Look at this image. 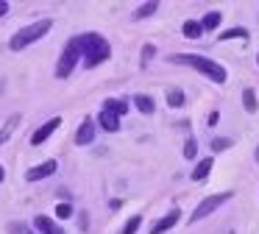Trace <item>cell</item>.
<instances>
[{
    "label": "cell",
    "instance_id": "1",
    "mask_svg": "<svg viewBox=\"0 0 259 234\" xmlns=\"http://www.w3.org/2000/svg\"><path fill=\"white\" fill-rule=\"evenodd\" d=\"M167 61H170V64L192 67V70H198L201 75H206L209 81H214V84H226V81H229L226 67L218 64L214 59H209V56H201V53H173V56H167Z\"/></svg>",
    "mask_w": 259,
    "mask_h": 234
},
{
    "label": "cell",
    "instance_id": "2",
    "mask_svg": "<svg viewBox=\"0 0 259 234\" xmlns=\"http://www.w3.org/2000/svg\"><path fill=\"white\" fill-rule=\"evenodd\" d=\"M75 45H78L81 56H84L87 70H95L98 64H103V61L112 56V45H109L106 36H101V33H78V36H75Z\"/></svg>",
    "mask_w": 259,
    "mask_h": 234
},
{
    "label": "cell",
    "instance_id": "3",
    "mask_svg": "<svg viewBox=\"0 0 259 234\" xmlns=\"http://www.w3.org/2000/svg\"><path fill=\"white\" fill-rule=\"evenodd\" d=\"M51 28H53V20H48V17H45V20L31 22V25L20 28V31L9 39V48H12V50H25L28 45H34V42H39L42 36H48Z\"/></svg>",
    "mask_w": 259,
    "mask_h": 234
},
{
    "label": "cell",
    "instance_id": "4",
    "mask_svg": "<svg viewBox=\"0 0 259 234\" xmlns=\"http://www.w3.org/2000/svg\"><path fill=\"white\" fill-rule=\"evenodd\" d=\"M234 198V189H226V192H214V195H209V198H203L201 204L192 209V215H190V223H198V220H203V217H209L212 212H218L223 204H229V201Z\"/></svg>",
    "mask_w": 259,
    "mask_h": 234
},
{
    "label": "cell",
    "instance_id": "5",
    "mask_svg": "<svg viewBox=\"0 0 259 234\" xmlns=\"http://www.w3.org/2000/svg\"><path fill=\"white\" fill-rule=\"evenodd\" d=\"M84 59L78 50V45H75V36L70 39L67 45H64L62 56H59V64H56V78H70V72H75V67H78V61Z\"/></svg>",
    "mask_w": 259,
    "mask_h": 234
},
{
    "label": "cell",
    "instance_id": "6",
    "mask_svg": "<svg viewBox=\"0 0 259 234\" xmlns=\"http://www.w3.org/2000/svg\"><path fill=\"white\" fill-rule=\"evenodd\" d=\"M56 170H59V162L56 159H45V162H39V165H34V167L25 170V181L34 184V181H42V178H51Z\"/></svg>",
    "mask_w": 259,
    "mask_h": 234
},
{
    "label": "cell",
    "instance_id": "7",
    "mask_svg": "<svg viewBox=\"0 0 259 234\" xmlns=\"http://www.w3.org/2000/svg\"><path fill=\"white\" fill-rule=\"evenodd\" d=\"M59 126H62V117H51V120H45L34 134H31V145L36 148V145H42L45 139H51V137H53V131H56Z\"/></svg>",
    "mask_w": 259,
    "mask_h": 234
},
{
    "label": "cell",
    "instance_id": "8",
    "mask_svg": "<svg viewBox=\"0 0 259 234\" xmlns=\"http://www.w3.org/2000/svg\"><path fill=\"white\" fill-rule=\"evenodd\" d=\"M179 220H181V209H179V206H173V209H170L167 215L159 217V220L153 223L151 228H148V234H164V231H170V228H173Z\"/></svg>",
    "mask_w": 259,
    "mask_h": 234
},
{
    "label": "cell",
    "instance_id": "9",
    "mask_svg": "<svg viewBox=\"0 0 259 234\" xmlns=\"http://www.w3.org/2000/svg\"><path fill=\"white\" fill-rule=\"evenodd\" d=\"M95 131H98L95 120H92V117H84V120H81V126H78V131H75V137H73V142L81 145V148H84V145H92Z\"/></svg>",
    "mask_w": 259,
    "mask_h": 234
},
{
    "label": "cell",
    "instance_id": "10",
    "mask_svg": "<svg viewBox=\"0 0 259 234\" xmlns=\"http://www.w3.org/2000/svg\"><path fill=\"white\" fill-rule=\"evenodd\" d=\"M31 226L36 228V234H67L56 220H53V217H48V215H36Z\"/></svg>",
    "mask_w": 259,
    "mask_h": 234
},
{
    "label": "cell",
    "instance_id": "11",
    "mask_svg": "<svg viewBox=\"0 0 259 234\" xmlns=\"http://www.w3.org/2000/svg\"><path fill=\"white\" fill-rule=\"evenodd\" d=\"M103 111H112L114 117H125V111H128V100H123V98H106V100H103Z\"/></svg>",
    "mask_w": 259,
    "mask_h": 234
},
{
    "label": "cell",
    "instance_id": "12",
    "mask_svg": "<svg viewBox=\"0 0 259 234\" xmlns=\"http://www.w3.org/2000/svg\"><path fill=\"white\" fill-rule=\"evenodd\" d=\"M212 165H214V159H212V156H206V159H201L195 167H192L190 178H192V181H203V178H206L209 173H212Z\"/></svg>",
    "mask_w": 259,
    "mask_h": 234
},
{
    "label": "cell",
    "instance_id": "13",
    "mask_svg": "<svg viewBox=\"0 0 259 234\" xmlns=\"http://www.w3.org/2000/svg\"><path fill=\"white\" fill-rule=\"evenodd\" d=\"M98 126H101L103 131L114 134V131H120V117H114L112 111H103L101 109V114H98Z\"/></svg>",
    "mask_w": 259,
    "mask_h": 234
},
{
    "label": "cell",
    "instance_id": "14",
    "mask_svg": "<svg viewBox=\"0 0 259 234\" xmlns=\"http://www.w3.org/2000/svg\"><path fill=\"white\" fill-rule=\"evenodd\" d=\"M242 109H245L248 114H256L259 111V98H256V92H253V87L242 89Z\"/></svg>",
    "mask_w": 259,
    "mask_h": 234
},
{
    "label": "cell",
    "instance_id": "15",
    "mask_svg": "<svg viewBox=\"0 0 259 234\" xmlns=\"http://www.w3.org/2000/svg\"><path fill=\"white\" fill-rule=\"evenodd\" d=\"M134 106L137 109L142 111V114H153V111H156V100L151 98V95H134Z\"/></svg>",
    "mask_w": 259,
    "mask_h": 234
},
{
    "label": "cell",
    "instance_id": "16",
    "mask_svg": "<svg viewBox=\"0 0 259 234\" xmlns=\"http://www.w3.org/2000/svg\"><path fill=\"white\" fill-rule=\"evenodd\" d=\"M181 33H184L187 39H201L203 36V25L198 20H187L184 25H181Z\"/></svg>",
    "mask_w": 259,
    "mask_h": 234
},
{
    "label": "cell",
    "instance_id": "17",
    "mask_svg": "<svg viewBox=\"0 0 259 234\" xmlns=\"http://www.w3.org/2000/svg\"><path fill=\"white\" fill-rule=\"evenodd\" d=\"M184 103H187V95H184V89H179V87L167 89V106H170V109H181Z\"/></svg>",
    "mask_w": 259,
    "mask_h": 234
},
{
    "label": "cell",
    "instance_id": "18",
    "mask_svg": "<svg viewBox=\"0 0 259 234\" xmlns=\"http://www.w3.org/2000/svg\"><path fill=\"white\" fill-rule=\"evenodd\" d=\"M248 36H251V33H248V28H242V25L229 28V31H220V33H218L220 42H229V39H248Z\"/></svg>",
    "mask_w": 259,
    "mask_h": 234
},
{
    "label": "cell",
    "instance_id": "19",
    "mask_svg": "<svg viewBox=\"0 0 259 234\" xmlns=\"http://www.w3.org/2000/svg\"><path fill=\"white\" fill-rule=\"evenodd\" d=\"M17 126H20V114H12V117L6 120V126L0 128V145L9 142V137L14 134V128H17Z\"/></svg>",
    "mask_w": 259,
    "mask_h": 234
},
{
    "label": "cell",
    "instance_id": "20",
    "mask_svg": "<svg viewBox=\"0 0 259 234\" xmlns=\"http://www.w3.org/2000/svg\"><path fill=\"white\" fill-rule=\"evenodd\" d=\"M156 11H159V3H156V0H148V3H142L140 9H134V14H131V17H134V20H145V17L156 14Z\"/></svg>",
    "mask_w": 259,
    "mask_h": 234
},
{
    "label": "cell",
    "instance_id": "21",
    "mask_svg": "<svg viewBox=\"0 0 259 234\" xmlns=\"http://www.w3.org/2000/svg\"><path fill=\"white\" fill-rule=\"evenodd\" d=\"M220 22H223V14H220V11H206L203 20H201V25H203V31H214Z\"/></svg>",
    "mask_w": 259,
    "mask_h": 234
},
{
    "label": "cell",
    "instance_id": "22",
    "mask_svg": "<svg viewBox=\"0 0 259 234\" xmlns=\"http://www.w3.org/2000/svg\"><path fill=\"white\" fill-rule=\"evenodd\" d=\"M6 231H9V234H36V228L28 226L25 220H12V223L6 226Z\"/></svg>",
    "mask_w": 259,
    "mask_h": 234
},
{
    "label": "cell",
    "instance_id": "23",
    "mask_svg": "<svg viewBox=\"0 0 259 234\" xmlns=\"http://www.w3.org/2000/svg\"><path fill=\"white\" fill-rule=\"evenodd\" d=\"M142 226V215H131L128 220H125V226L120 228V234H137Z\"/></svg>",
    "mask_w": 259,
    "mask_h": 234
},
{
    "label": "cell",
    "instance_id": "24",
    "mask_svg": "<svg viewBox=\"0 0 259 234\" xmlns=\"http://www.w3.org/2000/svg\"><path fill=\"white\" fill-rule=\"evenodd\" d=\"M153 56H156V45L145 42V45H142V53H140V64H142V67H148Z\"/></svg>",
    "mask_w": 259,
    "mask_h": 234
},
{
    "label": "cell",
    "instance_id": "25",
    "mask_svg": "<svg viewBox=\"0 0 259 234\" xmlns=\"http://www.w3.org/2000/svg\"><path fill=\"white\" fill-rule=\"evenodd\" d=\"M73 215H75L73 204H67V201H62V204H56V217H59V220H67V217H73Z\"/></svg>",
    "mask_w": 259,
    "mask_h": 234
},
{
    "label": "cell",
    "instance_id": "26",
    "mask_svg": "<svg viewBox=\"0 0 259 234\" xmlns=\"http://www.w3.org/2000/svg\"><path fill=\"white\" fill-rule=\"evenodd\" d=\"M195 153H198V142H195V137H187V142H184V159H187V162H192V159H195Z\"/></svg>",
    "mask_w": 259,
    "mask_h": 234
},
{
    "label": "cell",
    "instance_id": "27",
    "mask_svg": "<svg viewBox=\"0 0 259 234\" xmlns=\"http://www.w3.org/2000/svg\"><path fill=\"white\" fill-rule=\"evenodd\" d=\"M209 145H212V150H226V148H231V145H234V139H229V137H214Z\"/></svg>",
    "mask_w": 259,
    "mask_h": 234
},
{
    "label": "cell",
    "instance_id": "28",
    "mask_svg": "<svg viewBox=\"0 0 259 234\" xmlns=\"http://www.w3.org/2000/svg\"><path fill=\"white\" fill-rule=\"evenodd\" d=\"M218 120H220V111H209V117H206V126H218Z\"/></svg>",
    "mask_w": 259,
    "mask_h": 234
},
{
    "label": "cell",
    "instance_id": "29",
    "mask_svg": "<svg viewBox=\"0 0 259 234\" xmlns=\"http://www.w3.org/2000/svg\"><path fill=\"white\" fill-rule=\"evenodd\" d=\"M120 206H123V201H120V198H112V201H109V209H112V212H117Z\"/></svg>",
    "mask_w": 259,
    "mask_h": 234
},
{
    "label": "cell",
    "instance_id": "30",
    "mask_svg": "<svg viewBox=\"0 0 259 234\" xmlns=\"http://www.w3.org/2000/svg\"><path fill=\"white\" fill-rule=\"evenodd\" d=\"M9 14V3L6 0H0V17H6Z\"/></svg>",
    "mask_w": 259,
    "mask_h": 234
},
{
    "label": "cell",
    "instance_id": "31",
    "mask_svg": "<svg viewBox=\"0 0 259 234\" xmlns=\"http://www.w3.org/2000/svg\"><path fill=\"white\" fill-rule=\"evenodd\" d=\"M253 159H256V165H259V145L253 148Z\"/></svg>",
    "mask_w": 259,
    "mask_h": 234
},
{
    "label": "cell",
    "instance_id": "32",
    "mask_svg": "<svg viewBox=\"0 0 259 234\" xmlns=\"http://www.w3.org/2000/svg\"><path fill=\"white\" fill-rule=\"evenodd\" d=\"M3 178H6V170H3V165H0V184H3Z\"/></svg>",
    "mask_w": 259,
    "mask_h": 234
},
{
    "label": "cell",
    "instance_id": "33",
    "mask_svg": "<svg viewBox=\"0 0 259 234\" xmlns=\"http://www.w3.org/2000/svg\"><path fill=\"white\" fill-rule=\"evenodd\" d=\"M3 87H6V81H0V92H3Z\"/></svg>",
    "mask_w": 259,
    "mask_h": 234
},
{
    "label": "cell",
    "instance_id": "34",
    "mask_svg": "<svg viewBox=\"0 0 259 234\" xmlns=\"http://www.w3.org/2000/svg\"><path fill=\"white\" fill-rule=\"evenodd\" d=\"M256 64H259V53H256Z\"/></svg>",
    "mask_w": 259,
    "mask_h": 234
}]
</instances>
